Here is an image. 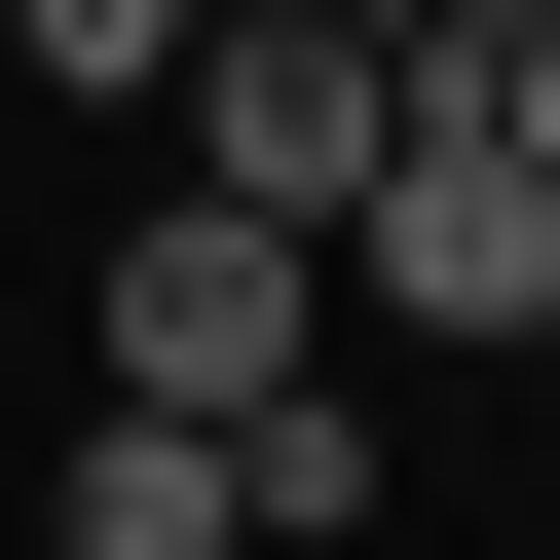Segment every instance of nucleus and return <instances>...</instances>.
<instances>
[{
    "mask_svg": "<svg viewBox=\"0 0 560 560\" xmlns=\"http://www.w3.org/2000/svg\"><path fill=\"white\" fill-rule=\"evenodd\" d=\"M0 38H38V75H75V113H150V75H187V38H224V0H0Z\"/></svg>",
    "mask_w": 560,
    "mask_h": 560,
    "instance_id": "obj_5",
    "label": "nucleus"
},
{
    "mask_svg": "<svg viewBox=\"0 0 560 560\" xmlns=\"http://www.w3.org/2000/svg\"><path fill=\"white\" fill-rule=\"evenodd\" d=\"M337 300H374V337H560V187H523L448 75H411V150L337 187Z\"/></svg>",
    "mask_w": 560,
    "mask_h": 560,
    "instance_id": "obj_2",
    "label": "nucleus"
},
{
    "mask_svg": "<svg viewBox=\"0 0 560 560\" xmlns=\"http://www.w3.org/2000/svg\"><path fill=\"white\" fill-rule=\"evenodd\" d=\"M300 374H337V261L224 224V187H150V261H113V411H300Z\"/></svg>",
    "mask_w": 560,
    "mask_h": 560,
    "instance_id": "obj_3",
    "label": "nucleus"
},
{
    "mask_svg": "<svg viewBox=\"0 0 560 560\" xmlns=\"http://www.w3.org/2000/svg\"><path fill=\"white\" fill-rule=\"evenodd\" d=\"M75 560H261V486H224V411H75Z\"/></svg>",
    "mask_w": 560,
    "mask_h": 560,
    "instance_id": "obj_4",
    "label": "nucleus"
},
{
    "mask_svg": "<svg viewBox=\"0 0 560 560\" xmlns=\"http://www.w3.org/2000/svg\"><path fill=\"white\" fill-rule=\"evenodd\" d=\"M150 113H187V187H224V224H300V261H337V187L411 150V0H224Z\"/></svg>",
    "mask_w": 560,
    "mask_h": 560,
    "instance_id": "obj_1",
    "label": "nucleus"
}]
</instances>
